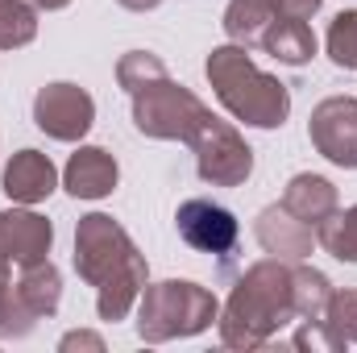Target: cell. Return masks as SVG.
I'll list each match as a JSON object with an SVG mask.
<instances>
[{
  "label": "cell",
  "instance_id": "1",
  "mask_svg": "<svg viewBox=\"0 0 357 353\" xmlns=\"http://www.w3.org/2000/svg\"><path fill=\"white\" fill-rule=\"evenodd\" d=\"M75 270L88 287H96V312L108 324L125 320L133 312V303L142 299V287L150 283V266L137 254L133 237L104 212L79 216Z\"/></svg>",
  "mask_w": 357,
  "mask_h": 353
},
{
  "label": "cell",
  "instance_id": "2",
  "mask_svg": "<svg viewBox=\"0 0 357 353\" xmlns=\"http://www.w3.org/2000/svg\"><path fill=\"white\" fill-rule=\"evenodd\" d=\"M291 320H299L291 299V266L266 258L250 266L245 278L233 287L220 312V341L229 350H262Z\"/></svg>",
  "mask_w": 357,
  "mask_h": 353
},
{
  "label": "cell",
  "instance_id": "3",
  "mask_svg": "<svg viewBox=\"0 0 357 353\" xmlns=\"http://www.w3.org/2000/svg\"><path fill=\"white\" fill-rule=\"evenodd\" d=\"M208 84L216 91V100L245 125L254 129H278L291 112V91L287 84H278L274 75H266L245 46H216L204 63Z\"/></svg>",
  "mask_w": 357,
  "mask_h": 353
},
{
  "label": "cell",
  "instance_id": "4",
  "mask_svg": "<svg viewBox=\"0 0 357 353\" xmlns=\"http://www.w3.org/2000/svg\"><path fill=\"white\" fill-rule=\"evenodd\" d=\"M216 316H220V303L199 283H187V278L146 283L142 308H137V337L150 345H162L175 337H195V333L212 329Z\"/></svg>",
  "mask_w": 357,
  "mask_h": 353
},
{
  "label": "cell",
  "instance_id": "5",
  "mask_svg": "<svg viewBox=\"0 0 357 353\" xmlns=\"http://www.w3.org/2000/svg\"><path fill=\"white\" fill-rule=\"evenodd\" d=\"M208 117H212L208 104L191 88L175 84L171 71L133 91V125L146 137H158V142H191V133Z\"/></svg>",
  "mask_w": 357,
  "mask_h": 353
},
{
  "label": "cell",
  "instance_id": "6",
  "mask_svg": "<svg viewBox=\"0 0 357 353\" xmlns=\"http://www.w3.org/2000/svg\"><path fill=\"white\" fill-rule=\"evenodd\" d=\"M187 146L195 150V171H199V179L212 183V187H241L245 179L254 175V150L220 117H208L191 133Z\"/></svg>",
  "mask_w": 357,
  "mask_h": 353
},
{
  "label": "cell",
  "instance_id": "7",
  "mask_svg": "<svg viewBox=\"0 0 357 353\" xmlns=\"http://www.w3.org/2000/svg\"><path fill=\"white\" fill-rule=\"evenodd\" d=\"M33 125L54 142H79L96 125V100L79 84H46L33 96Z\"/></svg>",
  "mask_w": 357,
  "mask_h": 353
},
{
  "label": "cell",
  "instance_id": "8",
  "mask_svg": "<svg viewBox=\"0 0 357 353\" xmlns=\"http://www.w3.org/2000/svg\"><path fill=\"white\" fill-rule=\"evenodd\" d=\"M307 137L316 154H324L333 167L357 171V100L354 96H328L312 108Z\"/></svg>",
  "mask_w": 357,
  "mask_h": 353
},
{
  "label": "cell",
  "instance_id": "9",
  "mask_svg": "<svg viewBox=\"0 0 357 353\" xmlns=\"http://www.w3.org/2000/svg\"><path fill=\"white\" fill-rule=\"evenodd\" d=\"M175 225H178V237L191 246V250H199V254H233V246H237V216L229 212V208H220V204H212V200H187V204H178L175 212Z\"/></svg>",
  "mask_w": 357,
  "mask_h": 353
},
{
  "label": "cell",
  "instance_id": "10",
  "mask_svg": "<svg viewBox=\"0 0 357 353\" xmlns=\"http://www.w3.org/2000/svg\"><path fill=\"white\" fill-rule=\"evenodd\" d=\"M50 241H54L50 220L29 212V204L13 208V212H0V258H8L17 266H33L50 254Z\"/></svg>",
  "mask_w": 357,
  "mask_h": 353
},
{
  "label": "cell",
  "instance_id": "11",
  "mask_svg": "<svg viewBox=\"0 0 357 353\" xmlns=\"http://www.w3.org/2000/svg\"><path fill=\"white\" fill-rule=\"evenodd\" d=\"M59 187V171L42 150H17L4 167V195L13 204H42Z\"/></svg>",
  "mask_w": 357,
  "mask_h": 353
},
{
  "label": "cell",
  "instance_id": "12",
  "mask_svg": "<svg viewBox=\"0 0 357 353\" xmlns=\"http://www.w3.org/2000/svg\"><path fill=\"white\" fill-rule=\"evenodd\" d=\"M116 158L108 154V150H100V146H79L75 154H71V163H67V171H63V187L75 195V200H104V195H112V187H116Z\"/></svg>",
  "mask_w": 357,
  "mask_h": 353
},
{
  "label": "cell",
  "instance_id": "13",
  "mask_svg": "<svg viewBox=\"0 0 357 353\" xmlns=\"http://www.w3.org/2000/svg\"><path fill=\"white\" fill-rule=\"evenodd\" d=\"M254 233H258L262 250L274 254V258H295V262H303V258L312 254V246H316V229L303 225V220H295L282 204H274V208H266V212L258 216Z\"/></svg>",
  "mask_w": 357,
  "mask_h": 353
},
{
  "label": "cell",
  "instance_id": "14",
  "mask_svg": "<svg viewBox=\"0 0 357 353\" xmlns=\"http://www.w3.org/2000/svg\"><path fill=\"white\" fill-rule=\"evenodd\" d=\"M13 299L17 308L29 316V320H42V316H54L59 312V299H63V278H59V266L50 258L33 266H21V278L13 287Z\"/></svg>",
  "mask_w": 357,
  "mask_h": 353
},
{
  "label": "cell",
  "instance_id": "15",
  "mask_svg": "<svg viewBox=\"0 0 357 353\" xmlns=\"http://www.w3.org/2000/svg\"><path fill=\"white\" fill-rule=\"evenodd\" d=\"M282 208H287L295 220L320 229V225L337 212V187L324 175H295L287 183V191H282Z\"/></svg>",
  "mask_w": 357,
  "mask_h": 353
},
{
  "label": "cell",
  "instance_id": "16",
  "mask_svg": "<svg viewBox=\"0 0 357 353\" xmlns=\"http://www.w3.org/2000/svg\"><path fill=\"white\" fill-rule=\"evenodd\" d=\"M262 50L274 54L278 63H287V67H303V63H312V54H316V33H312V25L307 21H295V17H274L266 29V38H262Z\"/></svg>",
  "mask_w": 357,
  "mask_h": 353
},
{
  "label": "cell",
  "instance_id": "17",
  "mask_svg": "<svg viewBox=\"0 0 357 353\" xmlns=\"http://www.w3.org/2000/svg\"><path fill=\"white\" fill-rule=\"evenodd\" d=\"M274 17H278L274 0H229V8H225V33H229L233 46L254 50V46H262V38H266Z\"/></svg>",
  "mask_w": 357,
  "mask_h": 353
},
{
  "label": "cell",
  "instance_id": "18",
  "mask_svg": "<svg viewBox=\"0 0 357 353\" xmlns=\"http://www.w3.org/2000/svg\"><path fill=\"white\" fill-rule=\"evenodd\" d=\"M291 299H295V316L307 324H320L333 299V283L328 274L312 270V266H291Z\"/></svg>",
  "mask_w": 357,
  "mask_h": 353
},
{
  "label": "cell",
  "instance_id": "19",
  "mask_svg": "<svg viewBox=\"0 0 357 353\" xmlns=\"http://www.w3.org/2000/svg\"><path fill=\"white\" fill-rule=\"evenodd\" d=\"M316 241L337 258V262H357V204L354 208H337L320 229Z\"/></svg>",
  "mask_w": 357,
  "mask_h": 353
},
{
  "label": "cell",
  "instance_id": "20",
  "mask_svg": "<svg viewBox=\"0 0 357 353\" xmlns=\"http://www.w3.org/2000/svg\"><path fill=\"white\" fill-rule=\"evenodd\" d=\"M38 38V8L29 0H0V50H21Z\"/></svg>",
  "mask_w": 357,
  "mask_h": 353
},
{
  "label": "cell",
  "instance_id": "21",
  "mask_svg": "<svg viewBox=\"0 0 357 353\" xmlns=\"http://www.w3.org/2000/svg\"><path fill=\"white\" fill-rule=\"evenodd\" d=\"M320 324H324L328 350H349L357 341V291H333Z\"/></svg>",
  "mask_w": 357,
  "mask_h": 353
},
{
  "label": "cell",
  "instance_id": "22",
  "mask_svg": "<svg viewBox=\"0 0 357 353\" xmlns=\"http://www.w3.org/2000/svg\"><path fill=\"white\" fill-rule=\"evenodd\" d=\"M328 59L341 71H357V8H345L328 25Z\"/></svg>",
  "mask_w": 357,
  "mask_h": 353
},
{
  "label": "cell",
  "instance_id": "23",
  "mask_svg": "<svg viewBox=\"0 0 357 353\" xmlns=\"http://www.w3.org/2000/svg\"><path fill=\"white\" fill-rule=\"evenodd\" d=\"M158 75H167V63H162L158 54H150V50H129V54L116 63V84L129 91V96L142 88V84L158 80Z\"/></svg>",
  "mask_w": 357,
  "mask_h": 353
},
{
  "label": "cell",
  "instance_id": "24",
  "mask_svg": "<svg viewBox=\"0 0 357 353\" xmlns=\"http://www.w3.org/2000/svg\"><path fill=\"white\" fill-rule=\"evenodd\" d=\"M320 4H324V0H274V8H278L282 17H295V21H312V17L320 13Z\"/></svg>",
  "mask_w": 357,
  "mask_h": 353
},
{
  "label": "cell",
  "instance_id": "25",
  "mask_svg": "<svg viewBox=\"0 0 357 353\" xmlns=\"http://www.w3.org/2000/svg\"><path fill=\"white\" fill-rule=\"evenodd\" d=\"M63 350H104V341L91 333H71V337H63Z\"/></svg>",
  "mask_w": 357,
  "mask_h": 353
},
{
  "label": "cell",
  "instance_id": "26",
  "mask_svg": "<svg viewBox=\"0 0 357 353\" xmlns=\"http://www.w3.org/2000/svg\"><path fill=\"white\" fill-rule=\"evenodd\" d=\"M8 291H13V262L0 258V295H8Z\"/></svg>",
  "mask_w": 357,
  "mask_h": 353
},
{
  "label": "cell",
  "instance_id": "27",
  "mask_svg": "<svg viewBox=\"0 0 357 353\" xmlns=\"http://www.w3.org/2000/svg\"><path fill=\"white\" fill-rule=\"evenodd\" d=\"M121 8H129V13H146V8H158L162 0H116Z\"/></svg>",
  "mask_w": 357,
  "mask_h": 353
},
{
  "label": "cell",
  "instance_id": "28",
  "mask_svg": "<svg viewBox=\"0 0 357 353\" xmlns=\"http://www.w3.org/2000/svg\"><path fill=\"white\" fill-rule=\"evenodd\" d=\"M29 4H33V8H67L71 0H29Z\"/></svg>",
  "mask_w": 357,
  "mask_h": 353
},
{
  "label": "cell",
  "instance_id": "29",
  "mask_svg": "<svg viewBox=\"0 0 357 353\" xmlns=\"http://www.w3.org/2000/svg\"><path fill=\"white\" fill-rule=\"evenodd\" d=\"M4 299H8V295H0V320H4Z\"/></svg>",
  "mask_w": 357,
  "mask_h": 353
}]
</instances>
